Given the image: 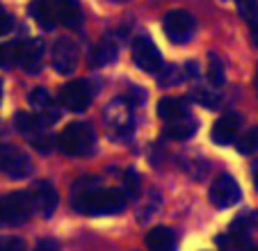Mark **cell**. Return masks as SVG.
Masks as SVG:
<instances>
[{
  "label": "cell",
  "instance_id": "cell-1",
  "mask_svg": "<svg viewBox=\"0 0 258 251\" xmlns=\"http://www.w3.org/2000/svg\"><path fill=\"white\" fill-rule=\"evenodd\" d=\"M94 178H83L73 187L71 206L76 213L83 215H112L121 213L128 199L119 190H101Z\"/></svg>",
  "mask_w": 258,
  "mask_h": 251
},
{
  "label": "cell",
  "instance_id": "cell-2",
  "mask_svg": "<svg viewBox=\"0 0 258 251\" xmlns=\"http://www.w3.org/2000/svg\"><path fill=\"white\" fill-rule=\"evenodd\" d=\"M34 208L32 192H12L0 197V226L10 228L28 222Z\"/></svg>",
  "mask_w": 258,
  "mask_h": 251
},
{
  "label": "cell",
  "instance_id": "cell-3",
  "mask_svg": "<svg viewBox=\"0 0 258 251\" xmlns=\"http://www.w3.org/2000/svg\"><path fill=\"white\" fill-rule=\"evenodd\" d=\"M94 131L89 123L83 121H76V123H69L57 137V146L62 153L67 155H87L94 149Z\"/></svg>",
  "mask_w": 258,
  "mask_h": 251
},
{
  "label": "cell",
  "instance_id": "cell-4",
  "mask_svg": "<svg viewBox=\"0 0 258 251\" xmlns=\"http://www.w3.org/2000/svg\"><path fill=\"white\" fill-rule=\"evenodd\" d=\"M162 30L171 44H187L195 34V16L183 10L167 12L162 19Z\"/></svg>",
  "mask_w": 258,
  "mask_h": 251
},
{
  "label": "cell",
  "instance_id": "cell-5",
  "mask_svg": "<svg viewBox=\"0 0 258 251\" xmlns=\"http://www.w3.org/2000/svg\"><path fill=\"white\" fill-rule=\"evenodd\" d=\"M0 174L10 178H25L32 174V162L21 149L12 144H0Z\"/></svg>",
  "mask_w": 258,
  "mask_h": 251
},
{
  "label": "cell",
  "instance_id": "cell-6",
  "mask_svg": "<svg viewBox=\"0 0 258 251\" xmlns=\"http://www.w3.org/2000/svg\"><path fill=\"white\" fill-rule=\"evenodd\" d=\"M44 44L41 39H23L14 41V67H21L28 73H39Z\"/></svg>",
  "mask_w": 258,
  "mask_h": 251
},
{
  "label": "cell",
  "instance_id": "cell-7",
  "mask_svg": "<svg viewBox=\"0 0 258 251\" xmlns=\"http://www.w3.org/2000/svg\"><path fill=\"white\" fill-rule=\"evenodd\" d=\"M92 98L94 94L87 80H73V82H67L62 87V92H59V105L71 112H83L89 107Z\"/></svg>",
  "mask_w": 258,
  "mask_h": 251
},
{
  "label": "cell",
  "instance_id": "cell-8",
  "mask_svg": "<svg viewBox=\"0 0 258 251\" xmlns=\"http://www.w3.org/2000/svg\"><path fill=\"white\" fill-rule=\"evenodd\" d=\"M133 59L135 64L146 73H160L162 71V57L158 46L149 37H137L133 41Z\"/></svg>",
  "mask_w": 258,
  "mask_h": 251
},
{
  "label": "cell",
  "instance_id": "cell-9",
  "mask_svg": "<svg viewBox=\"0 0 258 251\" xmlns=\"http://www.w3.org/2000/svg\"><path fill=\"white\" fill-rule=\"evenodd\" d=\"M238 201H240V187L233 176L229 174L217 176L213 187H210V203L215 208H231Z\"/></svg>",
  "mask_w": 258,
  "mask_h": 251
},
{
  "label": "cell",
  "instance_id": "cell-10",
  "mask_svg": "<svg viewBox=\"0 0 258 251\" xmlns=\"http://www.w3.org/2000/svg\"><path fill=\"white\" fill-rule=\"evenodd\" d=\"M78 67V48L73 44L71 39L62 37L55 41L53 46V69L62 76H69V73L76 71Z\"/></svg>",
  "mask_w": 258,
  "mask_h": 251
},
{
  "label": "cell",
  "instance_id": "cell-11",
  "mask_svg": "<svg viewBox=\"0 0 258 251\" xmlns=\"http://www.w3.org/2000/svg\"><path fill=\"white\" fill-rule=\"evenodd\" d=\"M105 119H107V131H112L114 135L126 137L131 133V105H121V101H114L105 107Z\"/></svg>",
  "mask_w": 258,
  "mask_h": 251
},
{
  "label": "cell",
  "instance_id": "cell-12",
  "mask_svg": "<svg viewBox=\"0 0 258 251\" xmlns=\"http://www.w3.org/2000/svg\"><path fill=\"white\" fill-rule=\"evenodd\" d=\"M238 133H240V116L235 114H226L222 116L219 121H215L213 126V142L219 146H226V144H233L238 140Z\"/></svg>",
  "mask_w": 258,
  "mask_h": 251
},
{
  "label": "cell",
  "instance_id": "cell-13",
  "mask_svg": "<svg viewBox=\"0 0 258 251\" xmlns=\"http://www.w3.org/2000/svg\"><path fill=\"white\" fill-rule=\"evenodd\" d=\"M32 197H34V206L39 208V213L44 217H50L57 208V190L48 183V180H37L32 190Z\"/></svg>",
  "mask_w": 258,
  "mask_h": 251
},
{
  "label": "cell",
  "instance_id": "cell-14",
  "mask_svg": "<svg viewBox=\"0 0 258 251\" xmlns=\"http://www.w3.org/2000/svg\"><path fill=\"white\" fill-rule=\"evenodd\" d=\"M28 10H30V16L44 30H53L59 23L57 12H55V0H32Z\"/></svg>",
  "mask_w": 258,
  "mask_h": 251
},
{
  "label": "cell",
  "instance_id": "cell-15",
  "mask_svg": "<svg viewBox=\"0 0 258 251\" xmlns=\"http://www.w3.org/2000/svg\"><path fill=\"white\" fill-rule=\"evenodd\" d=\"M57 21L67 28H80L83 25V7L78 0H55Z\"/></svg>",
  "mask_w": 258,
  "mask_h": 251
},
{
  "label": "cell",
  "instance_id": "cell-16",
  "mask_svg": "<svg viewBox=\"0 0 258 251\" xmlns=\"http://www.w3.org/2000/svg\"><path fill=\"white\" fill-rule=\"evenodd\" d=\"M158 116H160L165 123H174V121H178V119L190 116V110H187V103L183 101V98L167 96L158 103Z\"/></svg>",
  "mask_w": 258,
  "mask_h": 251
},
{
  "label": "cell",
  "instance_id": "cell-17",
  "mask_svg": "<svg viewBox=\"0 0 258 251\" xmlns=\"http://www.w3.org/2000/svg\"><path fill=\"white\" fill-rule=\"evenodd\" d=\"M144 242L151 251H174L176 249V235H174V231L167 226L151 228V231L146 233Z\"/></svg>",
  "mask_w": 258,
  "mask_h": 251
},
{
  "label": "cell",
  "instance_id": "cell-18",
  "mask_svg": "<svg viewBox=\"0 0 258 251\" xmlns=\"http://www.w3.org/2000/svg\"><path fill=\"white\" fill-rule=\"evenodd\" d=\"M117 59V46L110 39H103L89 50V64L92 67H105V64L114 62Z\"/></svg>",
  "mask_w": 258,
  "mask_h": 251
},
{
  "label": "cell",
  "instance_id": "cell-19",
  "mask_svg": "<svg viewBox=\"0 0 258 251\" xmlns=\"http://www.w3.org/2000/svg\"><path fill=\"white\" fill-rule=\"evenodd\" d=\"M235 7H238V14L242 16V21L249 25L253 44L258 46V3L256 0H235Z\"/></svg>",
  "mask_w": 258,
  "mask_h": 251
},
{
  "label": "cell",
  "instance_id": "cell-20",
  "mask_svg": "<svg viewBox=\"0 0 258 251\" xmlns=\"http://www.w3.org/2000/svg\"><path fill=\"white\" fill-rule=\"evenodd\" d=\"M197 131V121L190 116H185V119H178L174 121V123H165V135L171 137V140H187V137H192Z\"/></svg>",
  "mask_w": 258,
  "mask_h": 251
},
{
  "label": "cell",
  "instance_id": "cell-21",
  "mask_svg": "<svg viewBox=\"0 0 258 251\" xmlns=\"http://www.w3.org/2000/svg\"><path fill=\"white\" fill-rule=\"evenodd\" d=\"M208 80L213 87H222L224 85V64L215 53L208 55Z\"/></svg>",
  "mask_w": 258,
  "mask_h": 251
},
{
  "label": "cell",
  "instance_id": "cell-22",
  "mask_svg": "<svg viewBox=\"0 0 258 251\" xmlns=\"http://www.w3.org/2000/svg\"><path fill=\"white\" fill-rule=\"evenodd\" d=\"M235 149L242 155H249V153H253V151H258V126H253L251 131H247L242 137H238Z\"/></svg>",
  "mask_w": 258,
  "mask_h": 251
},
{
  "label": "cell",
  "instance_id": "cell-23",
  "mask_svg": "<svg viewBox=\"0 0 258 251\" xmlns=\"http://www.w3.org/2000/svg\"><path fill=\"white\" fill-rule=\"evenodd\" d=\"M121 192H123V197H126L128 201H133V199L140 194V178H137V174L133 169L123 174V190Z\"/></svg>",
  "mask_w": 258,
  "mask_h": 251
},
{
  "label": "cell",
  "instance_id": "cell-24",
  "mask_svg": "<svg viewBox=\"0 0 258 251\" xmlns=\"http://www.w3.org/2000/svg\"><path fill=\"white\" fill-rule=\"evenodd\" d=\"M28 101H30V105L37 107V110H46V107H50V94L46 92V87H37V89H32Z\"/></svg>",
  "mask_w": 258,
  "mask_h": 251
},
{
  "label": "cell",
  "instance_id": "cell-25",
  "mask_svg": "<svg viewBox=\"0 0 258 251\" xmlns=\"http://www.w3.org/2000/svg\"><path fill=\"white\" fill-rule=\"evenodd\" d=\"M195 98H197L199 103H204L206 107H210V110H215V107L219 105V96L210 94L208 89H201V92H195Z\"/></svg>",
  "mask_w": 258,
  "mask_h": 251
},
{
  "label": "cell",
  "instance_id": "cell-26",
  "mask_svg": "<svg viewBox=\"0 0 258 251\" xmlns=\"http://www.w3.org/2000/svg\"><path fill=\"white\" fill-rule=\"evenodd\" d=\"M0 67H14V41L0 46Z\"/></svg>",
  "mask_w": 258,
  "mask_h": 251
},
{
  "label": "cell",
  "instance_id": "cell-27",
  "mask_svg": "<svg viewBox=\"0 0 258 251\" xmlns=\"http://www.w3.org/2000/svg\"><path fill=\"white\" fill-rule=\"evenodd\" d=\"M0 251H25V244L19 237H5L0 240Z\"/></svg>",
  "mask_w": 258,
  "mask_h": 251
},
{
  "label": "cell",
  "instance_id": "cell-28",
  "mask_svg": "<svg viewBox=\"0 0 258 251\" xmlns=\"http://www.w3.org/2000/svg\"><path fill=\"white\" fill-rule=\"evenodd\" d=\"M12 30V16L5 10H0V34H7Z\"/></svg>",
  "mask_w": 258,
  "mask_h": 251
},
{
  "label": "cell",
  "instance_id": "cell-29",
  "mask_svg": "<svg viewBox=\"0 0 258 251\" xmlns=\"http://www.w3.org/2000/svg\"><path fill=\"white\" fill-rule=\"evenodd\" d=\"M34 251H59V246H57V242L55 240H41Z\"/></svg>",
  "mask_w": 258,
  "mask_h": 251
},
{
  "label": "cell",
  "instance_id": "cell-30",
  "mask_svg": "<svg viewBox=\"0 0 258 251\" xmlns=\"http://www.w3.org/2000/svg\"><path fill=\"white\" fill-rule=\"evenodd\" d=\"M251 176H253V187L258 190V162L253 164V169H251Z\"/></svg>",
  "mask_w": 258,
  "mask_h": 251
},
{
  "label": "cell",
  "instance_id": "cell-31",
  "mask_svg": "<svg viewBox=\"0 0 258 251\" xmlns=\"http://www.w3.org/2000/svg\"><path fill=\"white\" fill-rule=\"evenodd\" d=\"M253 85H256V92H258V71H256V82H253Z\"/></svg>",
  "mask_w": 258,
  "mask_h": 251
},
{
  "label": "cell",
  "instance_id": "cell-32",
  "mask_svg": "<svg viewBox=\"0 0 258 251\" xmlns=\"http://www.w3.org/2000/svg\"><path fill=\"white\" fill-rule=\"evenodd\" d=\"M0 96H3V82H0Z\"/></svg>",
  "mask_w": 258,
  "mask_h": 251
}]
</instances>
